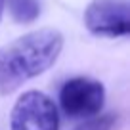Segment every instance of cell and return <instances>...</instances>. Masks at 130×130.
Masks as SVG:
<instances>
[{"mask_svg":"<svg viewBox=\"0 0 130 130\" xmlns=\"http://www.w3.org/2000/svg\"><path fill=\"white\" fill-rule=\"evenodd\" d=\"M63 35L44 27L0 46V96H8L31 78L42 75L57 61Z\"/></svg>","mask_w":130,"mask_h":130,"instance_id":"obj_1","label":"cell"},{"mask_svg":"<svg viewBox=\"0 0 130 130\" xmlns=\"http://www.w3.org/2000/svg\"><path fill=\"white\" fill-rule=\"evenodd\" d=\"M12 130H59V113L52 98L38 90L23 92L10 113Z\"/></svg>","mask_w":130,"mask_h":130,"instance_id":"obj_2","label":"cell"},{"mask_svg":"<svg viewBox=\"0 0 130 130\" xmlns=\"http://www.w3.org/2000/svg\"><path fill=\"white\" fill-rule=\"evenodd\" d=\"M105 103V86L90 77H73L59 88V107L71 119L100 115Z\"/></svg>","mask_w":130,"mask_h":130,"instance_id":"obj_3","label":"cell"},{"mask_svg":"<svg viewBox=\"0 0 130 130\" xmlns=\"http://www.w3.org/2000/svg\"><path fill=\"white\" fill-rule=\"evenodd\" d=\"M84 27L94 37L119 38L130 32L128 0H92L84 10Z\"/></svg>","mask_w":130,"mask_h":130,"instance_id":"obj_4","label":"cell"},{"mask_svg":"<svg viewBox=\"0 0 130 130\" xmlns=\"http://www.w3.org/2000/svg\"><path fill=\"white\" fill-rule=\"evenodd\" d=\"M8 12L15 23L27 25L37 21L40 15V0H4Z\"/></svg>","mask_w":130,"mask_h":130,"instance_id":"obj_5","label":"cell"},{"mask_svg":"<svg viewBox=\"0 0 130 130\" xmlns=\"http://www.w3.org/2000/svg\"><path fill=\"white\" fill-rule=\"evenodd\" d=\"M115 124H117V115L105 113V115H94L90 119H84L73 130H113Z\"/></svg>","mask_w":130,"mask_h":130,"instance_id":"obj_6","label":"cell"},{"mask_svg":"<svg viewBox=\"0 0 130 130\" xmlns=\"http://www.w3.org/2000/svg\"><path fill=\"white\" fill-rule=\"evenodd\" d=\"M2 13H4V0H0V19H2Z\"/></svg>","mask_w":130,"mask_h":130,"instance_id":"obj_7","label":"cell"}]
</instances>
